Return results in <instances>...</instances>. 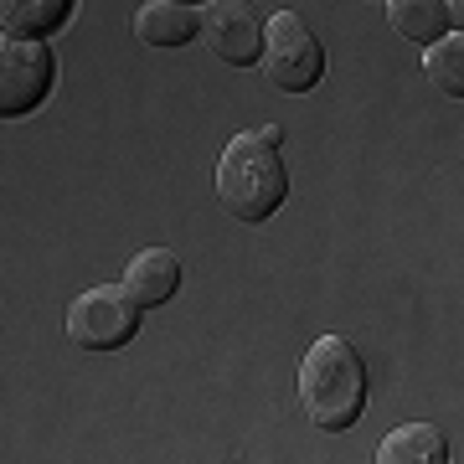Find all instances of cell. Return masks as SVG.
<instances>
[{
	"label": "cell",
	"instance_id": "1",
	"mask_svg": "<svg viewBox=\"0 0 464 464\" xmlns=\"http://www.w3.org/2000/svg\"><path fill=\"white\" fill-rule=\"evenodd\" d=\"M212 191L222 201V212L237 222H268L289 201V170L279 160V145H268L258 130L232 134L212 170Z\"/></svg>",
	"mask_w": 464,
	"mask_h": 464
},
{
	"label": "cell",
	"instance_id": "2",
	"mask_svg": "<svg viewBox=\"0 0 464 464\" xmlns=\"http://www.w3.org/2000/svg\"><path fill=\"white\" fill-rule=\"evenodd\" d=\"M299 408L320 433L351 429L366 408V366L346 335H320L315 346L299 356Z\"/></svg>",
	"mask_w": 464,
	"mask_h": 464
},
{
	"label": "cell",
	"instance_id": "3",
	"mask_svg": "<svg viewBox=\"0 0 464 464\" xmlns=\"http://www.w3.org/2000/svg\"><path fill=\"white\" fill-rule=\"evenodd\" d=\"M57 83V57H52L47 36L5 32L0 36V114L26 119L47 103Z\"/></svg>",
	"mask_w": 464,
	"mask_h": 464
},
{
	"label": "cell",
	"instance_id": "4",
	"mask_svg": "<svg viewBox=\"0 0 464 464\" xmlns=\"http://www.w3.org/2000/svg\"><path fill=\"white\" fill-rule=\"evenodd\" d=\"M264 72L284 93H310L325 78V47L299 11H274L264 26Z\"/></svg>",
	"mask_w": 464,
	"mask_h": 464
},
{
	"label": "cell",
	"instance_id": "5",
	"mask_svg": "<svg viewBox=\"0 0 464 464\" xmlns=\"http://www.w3.org/2000/svg\"><path fill=\"white\" fill-rule=\"evenodd\" d=\"M67 335L83 351H119L140 335V299L124 284H93L67 304Z\"/></svg>",
	"mask_w": 464,
	"mask_h": 464
},
{
	"label": "cell",
	"instance_id": "6",
	"mask_svg": "<svg viewBox=\"0 0 464 464\" xmlns=\"http://www.w3.org/2000/svg\"><path fill=\"white\" fill-rule=\"evenodd\" d=\"M264 26L268 21H258L253 5H243V0H212V5H201V42L227 67L264 63Z\"/></svg>",
	"mask_w": 464,
	"mask_h": 464
},
{
	"label": "cell",
	"instance_id": "7",
	"mask_svg": "<svg viewBox=\"0 0 464 464\" xmlns=\"http://www.w3.org/2000/svg\"><path fill=\"white\" fill-rule=\"evenodd\" d=\"M181 258L170 248H140L130 258V268H124V289H130L134 299H140V310H160V304H170L176 299V289H181Z\"/></svg>",
	"mask_w": 464,
	"mask_h": 464
},
{
	"label": "cell",
	"instance_id": "8",
	"mask_svg": "<svg viewBox=\"0 0 464 464\" xmlns=\"http://www.w3.org/2000/svg\"><path fill=\"white\" fill-rule=\"evenodd\" d=\"M130 26L145 47H186L191 36H201V11L186 0H145Z\"/></svg>",
	"mask_w": 464,
	"mask_h": 464
},
{
	"label": "cell",
	"instance_id": "9",
	"mask_svg": "<svg viewBox=\"0 0 464 464\" xmlns=\"http://www.w3.org/2000/svg\"><path fill=\"white\" fill-rule=\"evenodd\" d=\"M449 439L439 423H402L377 444V464H444Z\"/></svg>",
	"mask_w": 464,
	"mask_h": 464
},
{
	"label": "cell",
	"instance_id": "10",
	"mask_svg": "<svg viewBox=\"0 0 464 464\" xmlns=\"http://www.w3.org/2000/svg\"><path fill=\"white\" fill-rule=\"evenodd\" d=\"M387 26L413 42V47H429L449 32V0H387Z\"/></svg>",
	"mask_w": 464,
	"mask_h": 464
},
{
	"label": "cell",
	"instance_id": "11",
	"mask_svg": "<svg viewBox=\"0 0 464 464\" xmlns=\"http://www.w3.org/2000/svg\"><path fill=\"white\" fill-rule=\"evenodd\" d=\"M78 0H0V21L5 32H26V36H52L63 32Z\"/></svg>",
	"mask_w": 464,
	"mask_h": 464
},
{
	"label": "cell",
	"instance_id": "12",
	"mask_svg": "<svg viewBox=\"0 0 464 464\" xmlns=\"http://www.w3.org/2000/svg\"><path fill=\"white\" fill-rule=\"evenodd\" d=\"M423 78L444 99H464V32H444L423 47Z\"/></svg>",
	"mask_w": 464,
	"mask_h": 464
},
{
	"label": "cell",
	"instance_id": "13",
	"mask_svg": "<svg viewBox=\"0 0 464 464\" xmlns=\"http://www.w3.org/2000/svg\"><path fill=\"white\" fill-rule=\"evenodd\" d=\"M449 32H464V0H449Z\"/></svg>",
	"mask_w": 464,
	"mask_h": 464
},
{
	"label": "cell",
	"instance_id": "14",
	"mask_svg": "<svg viewBox=\"0 0 464 464\" xmlns=\"http://www.w3.org/2000/svg\"><path fill=\"white\" fill-rule=\"evenodd\" d=\"M258 134H264L268 145H284V130H279V124H264V130H258Z\"/></svg>",
	"mask_w": 464,
	"mask_h": 464
},
{
	"label": "cell",
	"instance_id": "15",
	"mask_svg": "<svg viewBox=\"0 0 464 464\" xmlns=\"http://www.w3.org/2000/svg\"><path fill=\"white\" fill-rule=\"evenodd\" d=\"M186 5H212V0H186Z\"/></svg>",
	"mask_w": 464,
	"mask_h": 464
},
{
	"label": "cell",
	"instance_id": "16",
	"mask_svg": "<svg viewBox=\"0 0 464 464\" xmlns=\"http://www.w3.org/2000/svg\"><path fill=\"white\" fill-rule=\"evenodd\" d=\"M382 5H387V0H382Z\"/></svg>",
	"mask_w": 464,
	"mask_h": 464
}]
</instances>
